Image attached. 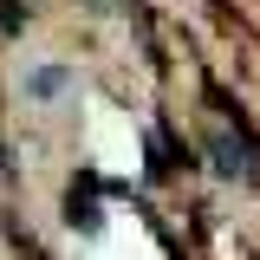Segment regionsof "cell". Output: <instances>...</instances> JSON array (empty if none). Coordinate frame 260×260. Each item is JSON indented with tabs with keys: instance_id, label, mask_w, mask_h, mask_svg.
<instances>
[{
	"instance_id": "cell-2",
	"label": "cell",
	"mask_w": 260,
	"mask_h": 260,
	"mask_svg": "<svg viewBox=\"0 0 260 260\" xmlns=\"http://www.w3.org/2000/svg\"><path fill=\"white\" fill-rule=\"evenodd\" d=\"M65 85H72V72H65V65H39V72L26 78V91H32V98H59Z\"/></svg>"
},
{
	"instance_id": "cell-1",
	"label": "cell",
	"mask_w": 260,
	"mask_h": 260,
	"mask_svg": "<svg viewBox=\"0 0 260 260\" xmlns=\"http://www.w3.org/2000/svg\"><path fill=\"white\" fill-rule=\"evenodd\" d=\"M208 156H215V169H221V176H241V182H254V143H247V137H234V143H228V137H208Z\"/></svg>"
}]
</instances>
